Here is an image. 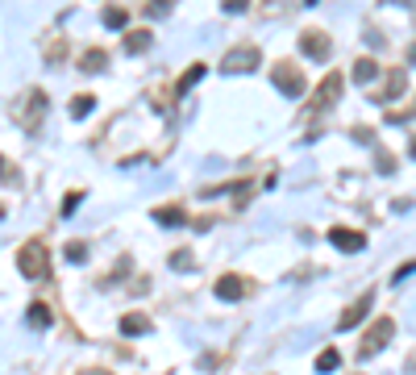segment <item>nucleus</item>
Returning <instances> with one entry per match:
<instances>
[{
	"instance_id": "obj_1",
	"label": "nucleus",
	"mask_w": 416,
	"mask_h": 375,
	"mask_svg": "<svg viewBox=\"0 0 416 375\" xmlns=\"http://www.w3.org/2000/svg\"><path fill=\"white\" fill-rule=\"evenodd\" d=\"M17 271L25 276V280H42L50 271V254L42 242H25L21 250H17Z\"/></svg>"
},
{
	"instance_id": "obj_2",
	"label": "nucleus",
	"mask_w": 416,
	"mask_h": 375,
	"mask_svg": "<svg viewBox=\"0 0 416 375\" xmlns=\"http://www.w3.org/2000/svg\"><path fill=\"white\" fill-rule=\"evenodd\" d=\"M271 84H275L279 92L287 96V100H296V96H304V88H308L296 63H275V67H271Z\"/></svg>"
},
{
	"instance_id": "obj_3",
	"label": "nucleus",
	"mask_w": 416,
	"mask_h": 375,
	"mask_svg": "<svg viewBox=\"0 0 416 375\" xmlns=\"http://www.w3.org/2000/svg\"><path fill=\"white\" fill-rule=\"evenodd\" d=\"M391 333H396V321H391V317H379V321L367 329V338L358 342V359H374V355L391 342Z\"/></svg>"
},
{
	"instance_id": "obj_4",
	"label": "nucleus",
	"mask_w": 416,
	"mask_h": 375,
	"mask_svg": "<svg viewBox=\"0 0 416 375\" xmlns=\"http://www.w3.org/2000/svg\"><path fill=\"white\" fill-rule=\"evenodd\" d=\"M258 67V50L254 47H237L221 59V75H250Z\"/></svg>"
},
{
	"instance_id": "obj_5",
	"label": "nucleus",
	"mask_w": 416,
	"mask_h": 375,
	"mask_svg": "<svg viewBox=\"0 0 416 375\" xmlns=\"http://www.w3.org/2000/svg\"><path fill=\"white\" fill-rule=\"evenodd\" d=\"M329 242H333L341 254H358V250H367V238L358 234V230H346V226H333V230H329Z\"/></svg>"
},
{
	"instance_id": "obj_6",
	"label": "nucleus",
	"mask_w": 416,
	"mask_h": 375,
	"mask_svg": "<svg viewBox=\"0 0 416 375\" xmlns=\"http://www.w3.org/2000/svg\"><path fill=\"white\" fill-rule=\"evenodd\" d=\"M370 305H374V292H363V296H358V300H354V305H350V309L341 313V321H337V329L346 333V329L363 326V317H367V313H370Z\"/></svg>"
},
{
	"instance_id": "obj_7",
	"label": "nucleus",
	"mask_w": 416,
	"mask_h": 375,
	"mask_svg": "<svg viewBox=\"0 0 416 375\" xmlns=\"http://www.w3.org/2000/svg\"><path fill=\"white\" fill-rule=\"evenodd\" d=\"M300 50H304L308 59H329L333 42H329V34H317V30H308V34H300Z\"/></svg>"
},
{
	"instance_id": "obj_8",
	"label": "nucleus",
	"mask_w": 416,
	"mask_h": 375,
	"mask_svg": "<svg viewBox=\"0 0 416 375\" xmlns=\"http://www.w3.org/2000/svg\"><path fill=\"white\" fill-rule=\"evenodd\" d=\"M408 92V75H404V71H387V75H383V100H400V96Z\"/></svg>"
},
{
	"instance_id": "obj_9",
	"label": "nucleus",
	"mask_w": 416,
	"mask_h": 375,
	"mask_svg": "<svg viewBox=\"0 0 416 375\" xmlns=\"http://www.w3.org/2000/svg\"><path fill=\"white\" fill-rule=\"evenodd\" d=\"M217 296H221V300H241V296H246V280H241V276H221V280H217Z\"/></svg>"
},
{
	"instance_id": "obj_10",
	"label": "nucleus",
	"mask_w": 416,
	"mask_h": 375,
	"mask_svg": "<svg viewBox=\"0 0 416 375\" xmlns=\"http://www.w3.org/2000/svg\"><path fill=\"white\" fill-rule=\"evenodd\" d=\"M150 217H154V221H158V226H184V221H187L184 204H163V209H154V213H150Z\"/></svg>"
},
{
	"instance_id": "obj_11",
	"label": "nucleus",
	"mask_w": 416,
	"mask_h": 375,
	"mask_svg": "<svg viewBox=\"0 0 416 375\" xmlns=\"http://www.w3.org/2000/svg\"><path fill=\"white\" fill-rule=\"evenodd\" d=\"M341 96V75L333 71V75H324V84H321V96H317V109H329L333 100Z\"/></svg>"
},
{
	"instance_id": "obj_12",
	"label": "nucleus",
	"mask_w": 416,
	"mask_h": 375,
	"mask_svg": "<svg viewBox=\"0 0 416 375\" xmlns=\"http://www.w3.org/2000/svg\"><path fill=\"white\" fill-rule=\"evenodd\" d=\"M150 42H154L150 30H130L125 34V54H141V50H150Z\"/></svg>"
},
{
	"instance_id": "obj_13",
	"label": "nucleus",
	"mask_w": 416,
	"mask_h": 375,
	"mask_svg": "<svg viewBox=\"0 0 416 375\" xmlns=\"http://www.w3.org/2000/svg\"><path fill=\"white\" fill-rule=\"evenodd\" d=\"M146 329H150V317H146V313H125V317H121V333H125V338H138Z\"/></svg>"
},
{
	"instance_id": "obj_14",
	"label": "nucleus",
	"mask_w": 416,
	"mask_h": 375,
	"mask_svg": "<svg viewBox=\"0 0 416 375\" xmlns=\"http://www.w3.org/2000/svg\"><path fill=\"white\" fill-rule=\"evenodd\" d=\"M104 67H108V54H104V50H88V54L80 59V71H88V75H100Z\"/></svg>"
},
{
	"instance_id": "obj_15",
	"label": "nucleus",
	"mask_w": 416,
	"mask_h": 375,
	"mask_svg": "<svg viewBox=\"0 0 416 375\" xmlns=\"http://www.w3.org/2000/svg\"><path fill=\"white\" fill-rule=\"evenodd\" d=\"M42 113H46V96H42V92H34V96H30V113H25V130H38Z\"/></svg>"
},
{
	"instance_id": "obj_16",
	"label": "nucleus",
	"mask_w": 416,
	"mask_h": 375,
	"mask_svg": "<svg viewBox=\"0 0 416 375\" xmlns=\"http://www.w3.org/2000/svg\"><path fill=\"white\" fill-rule=\"evenodd\" d=\"M370 80H379V63L374 59H358L354 63V84H370Z\"/></svg>"
},
{
	"instance_id": "obj_17",
	"label": "nucleus",
	"mask_w": 416,
	"mask_h": 375,
	"mask_svg": "<svg viewBox=\"0 0 416 375\" xmlns=\"http://www.w3.org/2000/svg\"><path fill=\"white\" fill-rule=\"evenodd\" d=\"M100 21H104V25H108V30H125V21H130V13H125V8H121V4H108V8H104V17H100Z\"/></svg>"
},
{
	"instance_id": "obj_18",
	"label": "nucleus",
	"mask_w": 416,
	"mask_h": 375,
	"mask_svg": "<svg viewBox=\"0 0 416 375\" xmlns=\"http://www.w3.org/2000/svg\"><path fill=\"white\" fill-rule=\"evenodd\" d=\"M25 321H30L34 329H46L50 326V309L42 305V300H38V305H30V309H25Z\"/></svg>"
},
{
	"instance_id": "obj_19",
	"label": "nucleus",
	"mask_w": 416,
	"mask_h": 375,
	"mask_svg": "<svg viewBox=\"0 0 416 375\" xmlns=\"http://www.w3.org/2000/svg\"><path fill=\"white\" fill-rule=\"evenodd\" d=\"M337 367H341V355H337V350H321V355H317V371L321 375L337 371Z\"/></svg>"
},
{
	"instance_id": "obj_20",
	"label": "nucleus",
	"mask_w": 416,
	"mask_h": 375,
	"mask_svg": "<svg viewBox=\"0 0 416 375\" xmlns=\"http://www.w3.org/2000/svg\"><path fill=\"white\" fill-rule=\"evenodd\" d=\"M96 109V96H75V100H71V117H75V121H80V117H88V113H92Z\"/></svg>"
},
{
	"instance_id": "obj_21",
	"label": "nucleus",
	"mask_w": 416,
	"mask_h": 375,
	"mask_svg": "<svg viewBox=\"0 0 416 375\" xmlns=\"http://www.w3.org/2000/svg\"><path fill=\"white\" fill-rule=\"evenodd\" d=\"M175 8V0H146V17L150 21H158V17H167Z\"/></svg>"
},
{
	"instance_id": "obj_22",
	"label": "nucleus",
	"mask_w": 416,
	"mask_h": 375,
	"mask_svg": "<svg viewBox=\"0 0 416 375\" xmlns=\"http://www.w3.org/2000/svg\"><path fill=\"white\" fill-rule=\"evenodd\" d=\"M204 80V63H196V67H187V75H179V92H187L191 84H200Z\"/></svg>"
},
{
	"instance_id": "obj_23",
	"label": "nucleus",
	"mask_w": 416,
	"mask_h": 375,
	"mask_svg": "<svg viewBox=\"0 0 416 375\" xmlns=\"http://www.w3.org/2000/svg\"><path fill=\"white\" fill-rule=\"evenodd\" d=\"M67 259L71 263H84L88 259V242H67Z\"/></svg>"
},
{
	"instance_id": "obj_24",
	"label": "nucleus",
	"mask_w": 416,
	"mask_h": 375,
	"mask_svg": "<svg viewBox=\"0 0 416 375\" xmlns=\"http://www.w3.org/2000/svg\"><path fill=\"white\" fill-rule=\"evenodd\" d=\"M171 267H175V271H191L196 263H191V254H187V250H175V254H171Z\"/></svg>"
},
{
	"instance_id": "obj_25",
	"label": "nucleus",
	"mask_w": 416,
	"mask_h": 375,
	"mask_svg": "<svg viewBox=\"0 0 416 375\" xmlns=\"http://www.w3.org/2000/svg\"><path fill=\"white\" fill-rule=\"evenodd\" d=\"M0 176H8V163H4V154H0Z\"/></svg>"
},
{
	"instance_id": "obj_26",
	"label": "nucleus",
	"mask_w": 416,
	"mask_h": 375,
	"mask_svg": "<svg viewBox=\"0 0 416 375\" xmlns=\"http://www.w3.org/2000/svg\"><path fill=\"white\" fill-rule=\"evenodd\" d=\"M408 150H412V159H416V138H412V146H408Z\"/></svg>"
},
{
	"instance_id": "obj_27",
	"label": "nucleus",
	"mask_w": 416,
	"mask_h": 375,
	"mask_svg": "<svg viewBox=\"0 0 416 375\" xmlns=\"http://www.w3.org/2000/svg\"><path fill=\"white\" fill-rule=\"evenodd\" d=\"M308 4H317V0H308Z\"/></svg>"
}]
</instances>
